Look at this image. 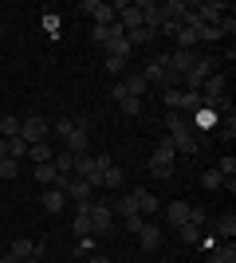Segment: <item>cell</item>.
Masks as SVG:
<instances>
[{
	"label": "cell",
	"instance_id": "1",
	"mask_svg": "<svg viewBox=\"0 0 236 263\" xmlns=\"http://www.w3.org/2000/svg\"><path fill=\"white\" fill-rule=\"evenodd\" d=\"M166 130H169V142L181 157H197V134L189 130V122L181 110H166Z\"/></svg>",
	"mask_w": 236,
	"mask_h": 263
},
{
	"label": "cell",
	"instance_id": "2",
	"mask_svg": "<svg viewBox=\"0 0 236 263\" xmlns=\"http://www.w3.org/2000/svg\"><path fill=\"white\" fill-rule=\"evenodd\" d=\"M173 157H177L173 142H169V138H161V142H157V149L150 154V173H154L157 181H169V177H173Z\"/></svg>",
	"mask_w": 236,
	"mask_h": 263
},
{
	"label": "cell",
	"instance_id": "3",
	"mask_svg": "<svg viewBox=\"0 0 236 263\" xmlns=\"http://www.w3.org/2000/svg\"><path fill=\"white\" fill-rule=\"evenodd\" d=\"M213 67H216L213 55H197V63H193L189 71L181 75V90H197V95H201V83L213 75Z\"/></svg>",
	"mask_w": 236,
	"mask_h": 263
},
{
	"label": "cell",
	"instance_id": "4",
	"mask_svg": "<svg viewBox=\"0 0 236 263\" xmlns=\"http://www.w3.org/2000/svg\"><path fill=\"white\" fill-rule=\"evenodd\" d=\"M47 130H51V126H47V118H44V114H28V118H20V138H24L28 145L44 142V138H47Z\"/></svg>",
	"mask_w": 236,
	"mask_h": 263
},
{
	"label": "cell",
	"instance_id": "5",
	"mask_svg": "<svg viewBox=\"0 0 236 263\" xmlns=\"http://www.w3.org/2000/svg\"><path fill=\"white\" fill-rule=\"evenodd\" d=\"M87 220H90V232H95V236H111V228H114V212L106 209V204H95V200H90Z\"/></svg>",
	"mask_w": 236,
	"mask_h": 263
},
{
	"label": "cell",
	"instance_id": "6",
	"mask_svg": "<svg viewBox=\"0 0 236 263\" xmlns=\"http://www.w3.org/2000/svg\"><path fill=\"white\" fill-rule=\"evenodd\" d=\"M79 12H87L90 20H95V28H111V24L118 20V12H114L111 4H102V0H87V4H79Z\"/></svg>",
	"mask_w": 236,
	"mask_h": 263
},
{
	"label": "cell",
	"instance_id": "7",
	"mask_svg": "<svg viewBox=\"0 0 236 263\" xmlns=\"http://www.w3.org/2000/svg\"><path fill=\"white\" fill-rule=\"evenodd\" d=\"M193 12H197V20L201 24H221L228 16V8L221 4V0H205V4H189Z\"/></svg>",
	"mask_w": 236,
	"mask_h": 263
},
{
	"label": "cell",
	"instance_id": "8",
	"mask_svg": "<svg viewBox=\"0 0 236 263\" xmlns=\"http://www.w3.org/2000/svg\"><path fill=\"white\" fill-rule=\"evenodd\" d=\"M161 240H166V228H157V224H142V232H138V243H142V252L146 255H154L157 248H161Z\"/></svg>",
	"mask_w": 236,
	"mask_h": 263
},
{
	"label": "cell",
	"instance_id": "9",
	"mask_svg": "<svg viewBox=\"0 0 236 263\" xmlns=\"http://www.w3.org/2000/svg\"><path fill=\"white\" fill-rule=\"evenodd\" d=\"M185 122H189V130H193V134H197V130H216L221 114H213V110H205V106H201V110H193Z\"/></svg>",
	"mask_w": 236,
	"mask_h": 263
},
{
	"label": "cell",
	"instance_id": "10",
	"mask_svg": "<svg viewBox=\"0 0 236 263\" xmlns=\"http://www.w3.org/2000/svg\"><path fill=\"white\" fill-rule=\"evenodd\" d=\"M130 197H134V204H138V216H154V212L161 209V200H157L150 189H134Z\"/></svg>",
	"mask_w": 236,
	"mask_h": 263
},
{
	"label": "cell",
	"instance_id": "11",
	"mask_svg": "<svg viewBox=\"0 0 236 263\" xmlns=\"http://www.w3.org/2000/svg\"><path fill=\"white\" fill-rule=\"evenodd\" d=\"M12 255H16V259H40V255H44V243H32L28 236H20V240H12Z\"/></svg>",
	"mask_w": 236,
	"mask_h": 263
},
{
	"label": "cell",
	"instance_id": "12",
	"mask_svg": "<svg viewBox=\"0 0 236 263\" xmlns=\"http://www.w3.org/2000/svg\"><path fill=\"white\" fill-rule=\"evenodd\" d=\"M67 142V154L71 157H79V154H87V142H90V130H83V126H75V130L63 138Z\"/></svg>",
	"mask_w": 236,
	"mask_h": 263
},
{
	"label": "cell",
	"instance_id": "13",
	"mask_svg": "<svg viewBox=\"0 0 236 263\" xmlns=\"http://www.w3.org/2000/svg\"><path fill=\"white\" fill-rule=\"evenodd\" d=\"M189 200H169V209H166V216H169V224H173V228H181V224H185V220H189Z\"/></svg>",
	"mask_w": 236,
	"mask_h": 263
},
{
	"label": "cell",
	"instance_id": "14",
	"mask_svg": "<svg viewBox=\"0 0 236 263\" xmlns=\"http://www.w3.org/2000/svg\"><path fill=\"white\" fill-rule=\"evenodd\" d=\"M205 263H236V248H232V240H221L213 252H209V259H205Z\"/></svg>",
	"mask_w": 236,
	"mask_h": 263
},
{
	"label": "cell",
	"instance_id": "15",
	"mask_svg": "<svg viewBox=\"0 0 236 263\" xmlns=\"http://www.w3.org/2000/svg\"><path fill=\"white\" fill-rule=\"evenodd\" d=\"M90 193H95V189H90L83 177H71V181H67V200H75V204H79V200H90Z\"/></svg>",
	"mask_w": 236,
	"mask_h": 263
},
{
	"label": "cell",
	"instance_id": "16",
	"mask_svg": "<svg viewBox=\"0 0 236 263\" xmlns=\"http://www.w3.org/2000/svg\"><path fill=\"white\" fill-rule=\"evenodd\" d=\"M118 24H122L126 32H134V28H142V12H138V4H126V8L118 12Z\"/></svg>",
	"mask_w": 236,
	"mask_h": 263
},
{
	"label": "cell",
	"instance_id": "17",
	"mask_svg": "<svg viewBox=\"0 0 236 263\" xmlns=\"http://www.w3.org/2000/svg\"><path fill=\"white\" fill-rule=\"evenodd\" d=\"M213 224H216V236H221V240H232V236H236V216H232V212H221Z\"/></svg>",
	"mask_w": 236,
	"mask_h": 263
},
{
	"label": "cell",
	"instance_id": "18",
	"mask_svg": "<svg viewBox=\"0 0 236 263\" xmlns=\"http://www.w3.org/2000/svg\"><path fill=\"white\" fill-rule=\"evenodd\" d=\"M185 12H189V4H185V0H166V4H161V16H166V20H173V24H181V16H185Z\"/></svg>",
	"mask_w": 236,
	"mask_h": 263
},
{
	"label": "cell",
	"instance_id": "19",
	"mask_svg": "<svg viewBox=\"0 0 236 263\" xmlns=\"http://www.w3.org/2000/svg\"><path fill=\"white\" fill-rule=\"evenodd\" d=\"M40 200H44V209H47V212H63V204H67V193H59V189H47Z\"/></svg>",
	"mask_w": 236,
	"mask_h": 263
},
{
	"label": "cell",
	"instance_id": "20",
	"mask_svg": "<svg viewBox=\"0 0 236 263\" xmlns=\"http://www.w3.org/2000/svg\"><path fill=\"white\" fill-rule=\"evenodd\" d=\"M122 87H126V95H134V99H142V95L150 90V83H146L142 75H126V79H122Z\"/></svg>",
	"mask_w": 236,
	"mask_h": 263
},
{
	"label": "cell",
	"instance_id": "21",
	"mask_svg": "<svg viewBox=\"0 0 236 263\" xmlns=\"http://www.w3.org/2000/svg\"><path fill=\"white\" fill-rule=\"evenodd\" d=\"M122 185H126V173L118 169V165L102 169V189H122Z\"/></svg>",
	"mask_w": 236,
	"mask_h": 263
},
{
	"label": "cell",
	"instance_id": "22",
	"mask_svg": "<svg viewBox=\"0 0 236 263\" xmlns=\"http://www.w3.org/2000/svg\"><path fill=\"white\" fill-rule=\"evenodd\" d=\"M111 212H118V216H138V204H134V197H130V193H122V197H118V200H114V209Z\"/></svg>",
	"mask_w": 236,
	"mask_h": 263
},
{
	"label": "cell",
	"instance_id": "23",
	"mask_svg": "<svg viewBox=\"0 0 236 263\" xmlns=\"http://www.w3.org/2000/svg\"><path fill=\"white\" fill-rule=\"evenodd\" d=\"M51 165H56V173H75V157L67 154V149H63V154H51Z\"/></svg>",
	"mask_w": 236,
	"mask_h": 263
},
{
	"label": "cell",
	"instance_id": "24",
	"mask_svg": "<svg viewBox=\"0 0 236 263\" xmlns=\"http://www.w3.org/2000/svg\"><path fill=\"white\" fill-rule=\"evenodd\" d=\"M197 40H201V44H221L225 35H221L216 24H201V28H197Z\"/></svg>",
	"mask_w": 236,
	"mask_h": 263
},
{
	"label": "cell",
	"instance_id": "25",
	"mask_svg": "<svg viewBox=\"0 0 236 263\" xmlns=\"http://www.w3.org/2000/svg\"><path fill=\"white\" fill-rule=\"evenodd\" d=\"M28 157H32L35 165L51 161V145H47V142H35V145H28Z\"/></svg>",
	"mask_w": 236,
	"mask_h": 263
},
{
	"label": "cell",
	"instance_id": "26",
	"mask_svg": "<svg viewBox=\"0 0 236 263\" xmlns=\"http://www.w3.org/2000/svg\"><path fill=\"white\" fill-rule=\"evenodd\" d=\"M201 189H209V193H216V189H225V177L216 173V169H205V173H201Z\"/></svg>",
	"mask_w": 236,
	"mask_h": 263
},
{
	"label": "cell",
	"instance_id": "27",
	"mask_svg": "<svg viewBox=\"0 0 236 263\" xmlns=\"http://www.w3.org/2000/svg\"><path fill=\"white\" fill-rule=\"evenodd\" d=\"M32 173H35V181H40V185H47V189H51V181H56V165H51V161H44V165H35Z\"/></svg>",
	"mask_w": 236,
	"mask_h": 263
},
{
	"label": "cell",
	"instance_id": "28",
	"mask_svg": "<svg viewBox=\"0 0 236 263\" xmlns=\"http://www.w3.org/2000/svg\"><path fill=\"white\" fill-rule=\"evenodd\" d=\"M177 106H181V110H189V114H193V110H201V95H197V90H181Z\"/></svg>",
	"mask_w": 236,
	"mask_h": 263
},
{
	"label": "cell",
	"instance_id": "29",
	"mask_svg": "<svg viewBox=\"0 0 236 263\" xmlns=\"http://www.w3.org/2000/svg\"><path fill=\"white\" fill-rule=\"evenodd\" d=\"M126 63H130V59H118V55H102V67H106V75H122Z\"/></svg>",
	"mask_w": 236,
	"mask_h": 263
},
{
	"label": "cell",
	"instance_id": "30",
	"mask_svg": "<svg viewBox=\"0 0 236 263\" xmlns=\"http://www.w3.org/2000/svg\"><path fill=\"white\" fill-rule=\"evenodd\" d=\"M0 134H4V138H20V118L4 114V118H0Z\"/></svg>",
	"mask_w": 236,
	"mask_h": 263
},
{
	"label": "cell",
	"instance_id": "31",
	"mask_svg": "<svg viewBox=\"0 0 236 263\" xmlns=\"http://www.w3.org/2000/svg\"><path fill=\"white\" fill-rule=\"evenodd\" d=\"M173 232H177V236H181L185 243H197V240H201V228H197V224H189V220H185L181 228H173Z\"/></svg>",
	"mask_w": 236,
	"mask_h": 263
},
{
	"label": "cell",
	"instance_id": "32",
	"mask_svg": "<svg viewBox=\"0 0 236 263\" xmlns=\"http://www.w3.org/2000/svg\"><path fill=\"white\" fill-rule=\"evenodd\" d=\"M118 110L134 118V114H142V99H134V95H126V99H118Z\"/></svg>",
	"mask_w": 236,
	"mask_h": 263
},
{
	"label": "cell",
	"instance_id": "33",
	"mask_svg": "<svg viewBox=\"0 0 236 263\" xmlns=\"http://www.w3.org/2000/svg\"><path fill=\"white\" fill-rule=\"evenodd\" d=\"M4 142H8V157H16V161L28 157V142H24V138H4Z\"/></svg>",
	"mask_w": 236,
	"mask_h": 263
},
{
	"label": "cell",
	"instance_id": "34",
	"mask_svg": "<svg viewBox=\"0 0 236 263\" xmlns=\"http://www.w3.org/2000/svg\"><path fill=\"white\" fill-rule=\"evenodd\" d=\"M216 173L225 177V181H236V157L228 154V157H221V165H216Z\"/></svg>",
	"mask_w": 236,
	"mask_h": 263
},
{
	"label": "cell",
	"instance_id": "35",
	"mask_svg": "<svg viewBox=\"0 0 236 263\" xmlns=\"http://www.w3.org/2000/svg\"><path fill=\"white\" fill-rule=\"evenodd\" d=\"M16 173H20V161H16V157H0V177H4V181H12Z\"/></svg>",
	"mask_w": 236,
	"mask_h": 263
},
{
	"label": "cell",
	"instance_id": "36",
	"mask_svg": "<svg viewBox=\"0 0 236 263\" xmlns=\"http://www.w3.org/2000/svg\"><path fill=\"white\" fill-rule=\"evenodd\" d=\"M71 130H75V118H71V114H59V118H56V134H59V138H67Z\"/></svg>",
	"mask_w": 236,
	"mask_h": 263
},
{
	"label": "cell",
	"instance_id": "37",
	"mask_svg": "<svg viewBox=\"0 0 236 263\" xmlns=\"http://www.w3.org/2000/svg\"><path fill=\"white\" fill-rule=\"evenodd\" d=\"M221 134H225L228 142L236 138V114H225V122H221Z\"/></svg>",
	"mask_w": 236,
	"mask_h": 263
},
{
	"label": "cell",
	"instance_id": "38",
	"mask_svg": "<svg viewBox=\"0 0 236 263\" xmlns=\"http://www.w3.org/2000/svg\"><path fill=\"white\" fill-rule=\"evenodd\" d=\"M177 99H181V90H173V87H161V102H166V106H177Z\"/></svg>",
	"mask_w": 236,
	"mask_h": 263
},
{
	"label": "cell",
	"instance_id": "39",
	"mask_svg": "<svg viewBox=\"0 0 236 263\" xmlns=\"http://www.w3.org/2000/svg\"><path fill=\"white\" fill-rule=\"evenodd\" d=\"M44 28H47V35H59V16H56V12H47V16H44Z\"/></svg>",
	"mask_w": 236,
	"mask_h": 263
},
{
	"label": "cell",
	"instance_id": "40",
	"mask_svg": "<svg viewBox=\"0 0 236 263\" xmlns=\"http://www.w3.org/2000/svg\"><path fill=\"white\" fill-rule=\"evenodd\" d=\"M122 224H126V232H134V236H138V232H142V224H146V216H126Z\"/></svg>",
	"mask_w": 236,
	"mask_h": 263
},
{
	"label": "cell",
	"instance_id": "41",
	"mask_svg": "<svg viewBox=\"0 0 236 263\" xmlns=\"http://www.w3.org/2000/svg\"><path fill=\"white\" fill-rule=\"evenodd\" d=\"M205 220H209V212H205L201 204H197V209H189V224H197V228H201Z\"/></svg>",
	"mask_w": 236,
	"mask_h": 263
},
{
	"label": "cell",
	"instance_id": "42",
	"mask_svg": "<svg viewBox=\"0 0 236 263\" xmlns=\"http://www.w3.org/2000/svg\"><path fill=\"white\" fill-rule=\"evenodd\" d=\"M216 28H221V35H225V40H228V35H232V32H236V20H232V16H225V20L216 24Z\"/></svg>",
	"mask_w": 236,
	"mask_h": 263
},
{
	"label": "cell",
	"instance_id": "43",
	"mask_svg": "<svg viewBox=\"0 0 236 263\" xmlns=\"http://www.w3.org/2000/svg\"><path fill=\"white\" fill-rule=\"evenodd\" d=\"M95 252V236H83V240H79V255H90Z\"/></svg>",
	"mask_w": 236,
	"mask_h": 263
},
{
	"label": "cell",
	"instance_id": "44",
	"mask_svg": "<svg viewBox=\"0 0 236 263\" xmlns=\"http://www.w3.org/2000/svg\"><path fill=\"white\" fill-rule=\"evenodd\" d=\"M111 165H114L111 154H95V169H111Z\"/></svg>",
	"mask_w": 236,
	"mask_h": 263
},
{
	"label": "cell",
	"instance_id": "45",
	"mask_svg": "<svg viewBox=\"0 0 236 263\" xmlns=\"http://www.w3.org/2000/svg\"><path fill=\"white\" fill-rule=\"evenodd\" d=\"M111 99H114V102H118V99H126V87H122V79H118V83L111 87Z\"/></svg>",
	"mask_w": 236,
	"mask_h": 263
},
{
	"label": "cell",
	"instance_id": "46",
	"mask_svg": "<svg viewBox=\"0 0 236 263\" xmlns=\"http://www.w3.org/2000/svg\"><path fill=\"white\" fill-rule=\"evenodd\" d=\"M87 263H111V259H106L102 252H90V255H87Z\"/></svg>",
	"mask_w": 236,
	"mask_h": 263
},
{
	"label": "cell",
	"instance_id": "47",
	"mask_svg": "<svg viewBox=\"0 0 236 263\" xmlns=\"http://www.w3.org/2000/svg\"><path fill=\"white\" fill-rule=\"evenodd\" d=\"M0 263H20V259H16V255L8 252V255H0Z\"/></svg>",
	"mask_w": 236,
	"mask_h": 263
},
{
	"label": "cell",
	"instance_id": "48",
	"mask_svg": "<svg viewBox=\"0 0 236 263\" xmlns=\"http://www.w3.org/2000/svg\"><path fill=\"white\" fill-rule=\"evenodd\" d=\"M0 157H8V142L4 138H0Z\"/></svg>",
	"mask_w": 236,
	"mask_h": 263
},
{
	"label": "cell",
	"instance_id": "49",
	"mask_svg": "<svg viewBox=\"0 0 236 263\" xmlns=\"http://www.w3.org/2000/svg\"><path fill=\"white\" fill-rule=\"evenodd\" d=\"M20 263H40V259H20Z\"/></svg>",
	"mask_w": 236,
	"mask_h": 263
},
{
	"label": "cell",
	"instance_id": "50",
	"mask_svg": "<svg viewBox=\"0 0 236 263\" xmlns=\"http://www.w3.org/2000/svg\"><path fill=\"white\" fill-rule=\"evenodd\" d=\"M0 35H4V24H0Z\"/></svg>",
	"mask_w": 236,
	"mask_h": 263
},
{
	"label": "cell",
	"instance_id": "51",
	"mask_svg": "<svg viewBox=\"0 0 236 263\" xmlns=\"http://www.w3.org/2000/svg\"><path fill=\"white\" fill-rule=\"evenodd\" d=\"M0 12H4V4H0Z\"/></svg>",
	"mask_w": 236,
	"mask_h": 263
}]
</instances>
